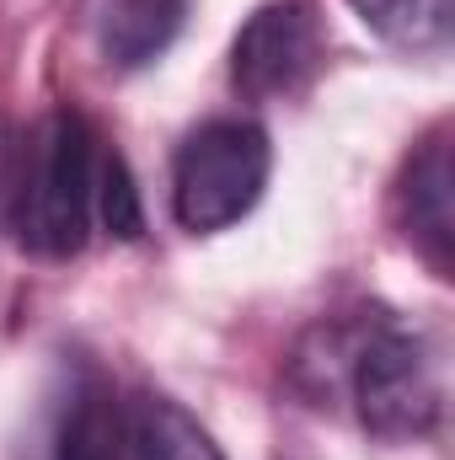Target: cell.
Masks as SVG:
<instances>
[{"label": "cell", "mask_w": 455, "mask_h": 460, "mask_svg": "<svg viewBox=\"0 0 455 460\" xmlns=\"http://www.w3.org/2000/svg\"><path fill=\"white\" fill-rule=\"evenodd\" d=\"M97 134L76 108L49 113L32 139L16 150V182L5 204V226L32 257H76L92 235L97 209Z\"/></svg>", "instance_id": "cell-1"}, {"label": "cell", "mask_w": 455, "mask_h": 460, "mask_svg": "<svg viewBox=\"0 0 455 460\" xmlns=\"http://www.w3.org/2000/svg\"><path fill=\"white\" fill-rule=\"evenodd\" d=\"M353 407L375 439H429L445 418V348L424 327H375L353 353Z\"/></svg>", "instance_id": "cell-2"}, {"label": "cell", "mask_w": 455, "mask_h": 460, "mask_svg": "<svg viewBox=\"0 0 455 460\" xmlns=\"http://www.w3.org/2000/svg\"><path fill=\"white\" fill-rule=\"evenodd\" d=\"M268 134L252 118H210L199 123L183 150H177V172H172V209L177 226L193 235H215L236 226L257 209L263 188H268Z\"/></svg>", "instance_id": "cell-3"}, {"label": "cell", "mask_w": 455, "mask_h": 460, "mask_svg": "<svg viewBox=\"0 0 455 460\" xmlns=\"http://www.w3.org/2000/svg\"><path fill=\"white\" fill-rule=\"evenodd\" d=\"M123 402L92 358H65L22 439V460H118Z\"/></svg>", "instance_id": "cell-4"}, {"label": "cell", "mask_w": 455, "mask_h": 460, "mask_svg": "<svg viewBox=\"0 0 455 460\" xmlns=\"http://www.w3.org/2000/svg\"><path fill=\"white\" fill-rule=\"evenodd\" d=\"M322 22L306 0H273L246 16L230 49V81L246 97H290L322 65Z\"/></svg>", "instance_id": "cell-5"}, {"label": "cell", "mask_w": 455, "mask_h": 460, "mask_svg": "<svg viewBox=\"0 0 455 460\" xmlns=\"http://www.w3.org/2000/svg\"><path fill=\"white\" fill-rule=\"evenodd\" d=\"M402 230L418 246V257L451 279L455 268V166H451V128H434L402 177Z\"/></svg>", "instance_id": "cell-6"}, {"label": "cell", "mask_w": 455, "mask_h": 460, "mask_svg": "<svg viewBox=\"0 0 455 460\" xmlns=\"http://www.w3.org/2000/svg\"><path fill=\"white\" fill-rule=\"evenodd\" d=\"M118 460H226V456L193 412H183L172 396L145 391L123 407Z\"/></svg>", "instance_id": "cell-7"}, {"label": "cell", "mask_w": 455, "mask_h": 460, "mask_svg": "<svg viewBox=\"0 0 455 460\" xmlns=\"http://www.w3.org/2000/svg\"><path fill=\"white\" fill-rule=\"evenodd\" d=\"M188 22V0H97V43L118 70H139L172 49Z\"/></svg>", "instance_id": "cell-8"}, {"label": "cell", "mask_w": 455, "mask_h": 460, "mask_svg": "<svg viewBox=\"0 0 455 460\" xmlns=\"http://www.w3.org/2000/svg\"><path fill=\"white\" fill-rule=\"evenodd\" d=\"M348 5L359 11V22L375 38H386L391 49H413V54L440 49L451 38L455 16L451 0H348Z\"/></svg>", "instance_id": "cell-9"}, {"label": "cell", "mask_w": 455, "mask_h": 460, "mask_svg": "<svg viewBox=\"0 0 455 460\" xmlns=\"http://www.w3.org/2000/svg\"><path fill=\"white\" fill-rule=\"evenodd\" d=\"M97 209H103V226L113 230L118 241H134L145 230L134 177H129V166L118 155H103V166H97Z\"/></svg>", "instance_id": "cell-10"}, {"label": "cell", "mask_w": 455, "mask_h": 460, "mask_svg": "<svg viewBox=\"0 0 455 460\" xmlns=\"http://www.w3.org/2000/svg\"><path fill=\"white\" fill-rule=\"evenodd\" d=\"M16 150H22V139H16V134H11V123L0 118V220H5L11 182H16Z\"/></svg>", "instance_id": "cell-11"}]
</instances>
